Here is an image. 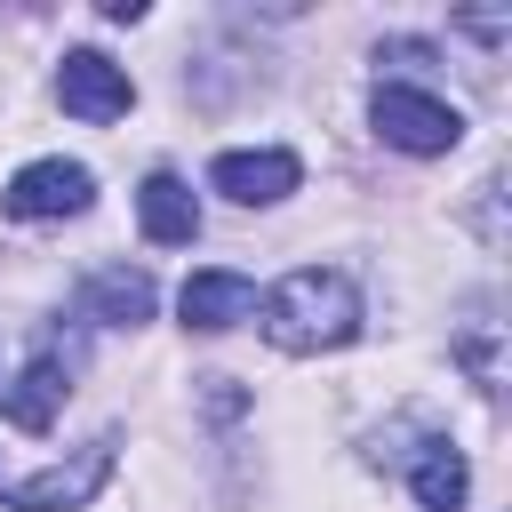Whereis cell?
I'll use <instances>...</instances> for the list:
<instances>
[{
    "instance_id": "obj_6",
    "label": "cell",
    "mask_w": 512,
    "mask_h": 512,
    "mask_svg": "<svg viewBox=\"0 0 512 512\" xmlns=\"http://www.w3.org/2000/svg\"><path fill=\"white\" fill-rule=\"evenodd\" d=\"M72 376H80V344L48 336V344L24 360V376L0 392V416H8L16 432H48V424L64 416V392H72Z\"/></svg>"
},
{
    "instance_id": "obj_1",
    "label": "cell",
    "mask_w": 512,
    "mask_h": 512,
    "mask_svg": "<svg viewBox=\"0 0 512 512\" xmlns=\"http://www.w3.org/2000/svg\"><path fill=\"white\" fill-rule=\"evenodd\" d=\"M360 288H352V272H336V264H296L288 280H272L264 296H256V328H264V344L272 352H296V360H312V352H344L352 336H360Z\"/></svg>"
},
{
    "instance_id": "obj_5",
    "label": "cell",
    "mask_w": 512,
    "mask_h": 512,
    "mask_svg": "<svg viewBox=\"0 0 512 512\" xmlns=\"http://www.w3.org/2000/svg\"><path fill=\"white\" fill-rule=\"evenodd\" d=\"M88 200H96V176H88L80 160H64V152L24 160V168L8 176V192H0V208H8L16 224H56V216H80Z\"/></svg>"
},
{
    "instance_id": "obj_12",
    "label": "cell",
    "mask_w": 512,
    "mask_h": 512,
    "mask_svg": "<svg viewBox=\"0 0 512 512\" xmlns=\"http://www.w3.org/2000/svg\"><path fill=\"white\" fill-rule=\"evenodd\" d=\"M456 32H472V40H488V48H496V40L512 32V16H504V8H488V16H456Z\"/></svg>"
},
{
    "instance_id": "obj_2",
    "label": "cell",
    "mask_w": 512,
    "mask_h": 512,
    "mask_svg": "<svg viewBox=\"0 0 512 512\" xmlns=\"http://www.w3.org/2000/svg\"><path fill=\"white\" fill-rule=\"evenodd\" d=\"M368 128H376L392 152H416V160H440V152L464 144V112H456L448 96L416 88V80H376V96H368Z\"/></svg>"
},
{
    "instance_id": "obj_3",
    "label": "cell",
    "mask_w": 512,
    "mask_h": 512,
    "mask_svg": "<svg viewBox=\"0 0 512 512\" xmlns=\"http://www.w3.org/2000/svg\"><path fill=\"white\" fill-rule=\"evenodd\" d=\"M112 432H96L72 464H48V472H24V480H0V504L8 512H80L104 480H112Z\"/></svg>"
},
{
    "instance_id": "obj_4",
    "label": "cell",
    "mask_w": 512,
    "mask_h": 512,
    "mask_svg": "<svg viewBox=\"0 0 512 512\" xmlns=\"http://www.w3.org/2000/svg\"><path fill=\"white\" fill-rule=\"evenodd\" d=\"M296 184H304V160L288 144H240L208 160V192H224L232 208H280Z\"/></svg>"
},
{
    "instance_id": "obj_9",
    "label": "cell",
    "mask_w": 512,
    "mask_h": 512,
    "mask_svg": "<svg viewBox=\"0 0 512 512\" xmlns=\"http://www.w3.org/2000/svg\"><path fill=\"white\" fill-rule=\"evenodd\" d=\"M152 304H160V288L136 264H96L80 280V320H96V328H144Z\"/></svg>"
},
{
    "instance_id": "obj_10",
    "label": "cell",
    "mask_w": 512,
    "mask_h": 512,
    "mask_svg": "<svg viewBox=\"0 0 512 512\" xmlns=\"http://www.w3.org/2000/svg\"><path fill=\"white\" fill-rule=\"evenodd\" d=\"M136 224H144L152 248H192V240H200V200H192V184H184L176 168H152V176L136 184Z\"/></svg>"
},
{
    "instance_id": "obj_11",
    "label": "cell",
    "mask_w": 512,
    "mask_h": 512,
    "mask_svg": "<svg viewBox=\"0 0 512 512\" xmlns=\"http://www.w3.org/2000/svg\"><path fill=\"white\" fill-rule=\"evenodd\" d=\"M408 488H416V512H464V496H472V464H464V448L440 440V432H424L416 456H408Z\"/></svg>"
},
{
    "instance_id": "obj_13",
    "label": "cell",
    "mask_w": 512,
    "mask_h": 512,
    "mask_svg": "<svg viewBox=\"0 0 512 512\" xmlns=\"http://www.w3.org/2000/svg\"><path fill=\"white\" fill-rule=\"evenodd\" d=\"M376 64H432V40H376Z\"/></svg>"
},
{
    "instance_id": "obj_7",
    "label": "cell",
    "mask_w": 512,
    "mask_h": 512,
    "mask_svg": "<svg viewBox=\"0 0 512 512\" xmlns=\"http://www.w3.org/2000/svg\"><path fill=\"white\" fill-rule=\"evenodd\" d=\"M56 96H64L72 120H120V112L136 104V80H128V64H112L104 48H72V56L56 64Z\"/></svg>"
},
{
    "instance_id": "obj_8",
    "label": "cell",
    "mask_w": 512,
    "mask_h": 512,
    "mask_svg": "<svg viewBox=\"0 0 512 512\" xmlns=\"http://www.w3.org/2000/svg\"><path fill=\"white\" fill-rule=\"evenodd\" d=\"M176 312H184V328H200V336H224V328L256 320V280H248V272H224V264H208V272H192V280L176 288Z\"/></svg>"
}]
</instances>
